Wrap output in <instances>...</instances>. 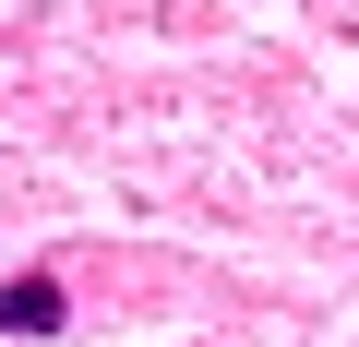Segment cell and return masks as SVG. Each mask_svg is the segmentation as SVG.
I'll return each instance as SVG.
<instances>
[{"label": "cell", "instance_id": "obj_1", "mask_svg": "<svg viewBox=\"0 0 359 347\" xmlns=\"http://www.w3.org/2000/svg\"><path fill=\"white\" fill-rule=\"evenodd\" d=\"M60 323H72L60 275H0V335H60Z\"/></svg>", "mask_w": 359, "mask_h": 347}]
</instances>
